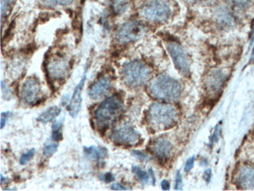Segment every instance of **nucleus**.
<instances>
[{"label": "nucleus", "instance_id": "obj_1", "mask_svg": "<svg viewBox=\"0 0 254 191\" xmlns=\"http://www.w3.org/2000/svg\"><path fill=\"white\" fill-rule=\"evenodd\" d=\"M179 120V111L173 105L154 103L148 111V121L156 130L171 129Z\"/></svg>", "mask_w": 254, "mask_h": 191}, {"label": "nucleus", "instance_id": "obj_2", "mask_svg": "<svg viewBox=\"0 0 254 191\" xmlns=\"http://www.w3.org/2000/svg\"><path fill=\"white\" fill-rule=\"evenodd\" d=\"M149 90L153 97L166 101L179 99L183 91L180 83L168 76H160L153 79L149 85Z\"/></svg>", "mask_w": 254, "mask_h": 191}, {"label": "nucleus", "instance_id": "obj_3", "mask_svg": "<svg viewBox=\"0 0 254 191\" xmlns=\"http://www.w3.org/2000/svg\"><path fill=\"white\" fill-rule=\"evenodd\" d=\"M123 109L122 99L113 96L103 100L95 110L94 118L96 123L101 128H106L112 124L119 117Z\"/></svg>", "mask_w": 254, "mask_h": 191}, {"label": "nucleus", "instance_id": "obj_4", "mask_svg": "<svg viewBox=\"0 0 254 191\" xmlns=\"http://www.w3.org/2000/svg\"><path fill=\"white\" fill-rule=\"evenodd\" d=\"M122 74L125 83L132 88L142 87L151 77V70L149 67L138 61L126 63L122 68Z\"/></svg>", "mask_w": 254, "mask_h": 191}, {"label": "nucleus", "instance_id": "obj_5", "mask_svg": "<svg viewBox=\"0 0 254 191\" xmlns=\"http://www.w3.org/2000/svg\"><path fill=\"white\" fill-rule=\"evenodd\" d=\"M141 15L152 22H164L169 18L172 9L163 0H149L141 8Z\"/></svg>", "mask_w": 254, "mask_h": 191}, {"label": "nucleus", "instance_id": "obj_6", "mask_svg": "<svg viewBox=\"0 0 254 191\" xmlns=\"http://www.w3.org/2000/svg\"><path fill=\"white\" fill-rule=\"evenodd\" d=\"M146 28L138 20H131L121 26L116 33V39L119 43L126 44L141 39L146 34Z\"/></svg>", "mask_w": 254, "mask_h": 191}, {"label": "nucleus", "instance_id": "obj_7", "mask_svg": "<svg viewBox=\"0 0 254 191\" xmlns=\"http://www.w3.org/2000/svg\"><path fill=\"white\" fill-rule=\"evenodd\" d=\"M167 50L176 69L183 76H188L190 74V61L184 49L178 42L171 41L167 44Z\"/></svg>", "mask_w": 254, "mask_h": 191}, {"label": "nucleus", "instance_id": "obj_8", "mask_svg": "<svg viewBox=\"0 0 254 191\" xmlns=\"http://www.w3.org/2000/svg\"><path fill=\"white\" fill-rule=\"evenodd\" d=\"M227 75L221 69H212L206 75L204 87L206 94L210 98L217 97L225 87Z\"/></svg>", "mask_w": 254, "mask_h": 191}, {"label": "nucleus", "instance_id": "obj_9", "mask_svg": "<svg viewBox=\"0 0 254 191\" xmlns=\"http://www.w3.org/2000/svg\"><path fill=\"white\" fill-rule=\"evenodd\" d=\"M111 139L118 145H134L139 140L140 134L131 125L123 124L114 130Z\"/></svg>", "mask_w": 254, "mask_h": 191}, {"label": "nucleus", "instance_id": "obj_10", "mask_svg": "<svg viewBox=\"0 0 254 191\" xmlns=\"http://www.w3.org/2000/svg\"><path fill=\"white\" fill-rule=\"evenodd\" d=\"M47 75L53 80H63L70 71L68 61L60 56L52 57L47 62Z\"/></svg>", "mask_w": 254, "mask_h": 191}, {"label": "nucleus", "instance_id": "obj_11", "mask_svg": "<svg viewBox=\"0 0 254 191\" xmlns=\"http://www.w3.org/2000/svg\"><path fill=\"white\" fill-rule=\"evenodd\" d=\"M40 92L39 80L34 77L28 78L20 88V96L26 103L34 105L38 101Z\"/></svg>", "mask_w": 254, "mask_h": 191}, {"label": "nucleus", "instance_id": "obj_12", "mask_svg": "<svg viewBox=\"0 0 254 191\" xmlns=\"http://www.w3.org/2000/svg\"><path fill=\"white\" fill-rule=\"evenodd\" d=\"M235 183L240 189H254V167L243 165L238 170L235 177Z\"/></svg>", "mask_w": 254, "mask_h": 191}, {"label": "nucleus", "instance_id": "obj_13", "mask_svg": "<svg viewBox=\"0 0 254 191\" xmlns=\"http://www.w3.org/2000/svg\"><path fill=\"white\" fill-rule=\"evenodd\" d=\"M150 149L160 162H167L172 155V144L167 139L159 138L152 143Z\"/></svg>", "mask_w": 254, "mask_h": 191}, {"label": "nucleus", "instance_id": "obj_14", "mask_svg": "<svg viewBox=\"0 0 254 191\" xmlns=\"http://www.w3.org/2000/svg\"><path fill=\"white\" fill-rule=\"evenodd\" d=\"M85 79H86V72L84 74V76H83L80 83L74 89L71 100H70V105H69V114L72 118H76L77 114H79L80 110H81V102H82L81 91H82L83 87L85 84Z\"/></svg>", "mask_w": 254, "mask_h": 191}, {"label": "nucleus", "instance_id": "obj_15", "mask_svg": "<svg viewBox=\"0 0 254 191\" xmlns=\"http://www.w3.org/2000/svg\"><path fill=\"white\" fill-rule=\"evenodd\" d=\"M111 81L108 77H103L96 81L89 89V95L91 99H99L108 94L111 90Z\"/></svg>", "mask_w": 254, "mask_h": 191}, {"label": "nucleus", "instance_id": "obj_16", "mask_svg": "<svg viewBox=\"0 0 254 191\" xmlns=\"http://www.w3.org/2000/svg\"><path fill=\"white\" fill-rule=\"evenodd\" d=\"M217 24L222 28H231L235 24V18L230 9L226 6H220L214 11Z\"/></svg>", "mask_w": 254, "mask_h": 191}, {"label": "nucleus", "instance_id": "obj_17", "mask_svg": "<svg viewBox=\"0 0 254 191\" xmlns=\"http://www.w3.org/2000/svg\"><path fill=\"white\" fill-rule=\"evenodd\" d=\"M83 152L85 156L89 160L97 161V162L107 158L108 155L107 148L103 147H95V146L84 147Z\"/></svg>", "mask_w": 254, "mask_h": 191}, {"label": "nucleus", "instance_id": "obj_18", "mask_svg": "<svg viewBox=\"0 0 254 191\" xmlns=\"http://www.w3.org/2000/svg\"><path fill=\"white\" fill-rule=\"evenodd\" d=\"M61 112V109L60 107L54 106V107H50V108L45 110L44 112L42 113L38 117L37 121L43 124L50 123V122L58 118Z\"/></svg>", "mask_w": 254, "mask_h": 191}, {"label": "nucleus", "instance_id": "obj_19", "mask_svg": "<svg viewBox=\"0 0 254 191\" xmlns=\"http://www.w3.org/2000/svg\"><path fill=\"white\" fill-rule=\"evenodd\" d=\"M62 124L61 121H56L52 126V140L54 141L58 142L62 140L63 135L61 132Z\"/></svg>", "mask_w": 254, "mask_h": 191}, {"label": "nucleus", "instance_id": "obj_20", "mask_svg": "<svg viewBox=\"0 0 254 191\" xmlns=\"http://www.w3.org/2000/svg\"><path fill=\"white\" fill-rule=\"evenodd\" d=\"M127 7H128V4L126 0H114L113 2V9L115 13L118 14L125 13L127 10Z\"/></svg>", "mask_w": 254, "mask_h": 191}, {"label": "nucleus", "instance_id": "obj_21", "mask_svg": "<svg viewBox=\"0 0 254 191\" xmlns=\"http://www.w3.org/2000/svg\"><path fill=\"white\" fill-rule=\"evenodd\" d=\"M74 0H40L42 4L46 6H69Z\"/></svg>", "mask_w": 254, "mask_h": 191}, {"label": "nucleus", "instance_id": "obj_22", "mask_svg": "<svg viewBox=\"0 0 254 191\" xmlns=\"http://www.w3.org/2000/svg\"><path fill=\"white\" fill-rule=\"evenodd\" d=\"M132 171L140 182L142 183V184H146L149 181V174L146 171H143L142 169H140L138 166H134L132 168Z\"/></svg>", "mask_w": 254, "mask_h": 191}, {"label": "nucleus", "instance_id": "obj_23", "mask_svg": "<svg viewBox=\"0 0 254 191\" xmlns=\"http://www.w3.org/2000/svg\"><path fill=\"white\" fill-rule=\"evenodd\" d=\"M58 149V143H50L43 148V155L46 158H50L57 152Z\"/></svg>", "mask_w": 254, "mask_h": 191}, {"label": "nucleus", "instance_id": "obj_24", "mask_svg": "<svg viewBox=\"0 0 254 191\" xmlns=\"http://www.w3.org/2000/svg\"><path fill=\"white\" fill-rule=\"evenodd\" d=\"M12 1L13 0H1V18L3 19L7 16Z\"/></svg>", "mask_w": 254, "mask_h": 191}, {"label": "nucleus", "instance_id": "obj_25", "mask_svg": "<svg viewBox=\"0 0 254 191\" xmlns=\"http://www.w3.org/2000/svg\"><path fill=\"white\" fill-rule=\"evenodd\" d=\"M35 154V149H31L28 151V152H26L24 155H21L20 158V165H22V166H24L26 164L28 163L32 158H33L34 155Z\"/></svg>", "mask_w": 254, "mask_h": 191}, {"label": "nucleus", "instance_id": "obj_26", "mask_svg": "<svg viewBox=\"0 0 254 191\" xmlns=\"http://www.w3.org/2000/svg\"><path fill=\"white\" fill-rule=\"evenodd\" d=\"M183 177H182L180 172H178L176 178H175V189L176 191H180L183 189Z\"/></svg>", "mask_w": 254, "mask_h": 191}, {"label": "nucleus", "instance_id": "obj_27", "mask_svg": "<svg viewBox=\"0 0 254 191\" xmlns=\"http://www.w3.org/2000/svg\"><path fill=\"white\" fill-rule=\"evenodd\" d=\"M1 88H2L4 99H9V98L11 97V91L6 87V83L4 82H1Z\"/></svg>", "mask_w": 254, "mask_h": 191}, {"label": "nucleus", "instance_id": "obj_28", "mask_svg": "<svg viewBox=\"0 0 254 191\" xmlns=\"http://www.w3.org/2000/svg\"><path fill=\"white\" fill-rule=\"evenodd\" d=\"M12 116H13V113L10 112V111H6V112H2L1 114V122H0L1 129H3V127L6 125V120Z\"/></svg>", "mask_w": 254, "mask_h": 191}, {"label": "nucleus", "instance_id": "obj_29", "mask_svg": "<svg viewBox=\"0 0 254 191\" xmlns=\"http://www.w3.org/2000/svg\"><path fill=\"white\" fill-rule=\"evenodd\" d=\"M131 155H132L133 156L136 157L139 160L143 161V162L144 161L149 160V156L146 155V154H144L142 151H135V150H134V151H131Z\"/></svg>", "mask_w": 254, "mask_h": 191}, {"label": "nucleus", "instance_id": "obj_30", "mask_svg": "<svg viewBox=\"0 0 254 191\" xmlns=\"http://www.w3.org/2000/svg\"><path fill=\"white\" fill-rule=\"evenodd\" d=\"M194 162H195V158L194 157H191L190 159H188V161L186 162V166H185V171L187 172V173L190 172L193 167Z\"/></svg>", "mask_w": 254, "mask_h": 191}, {"label": "nucleus", "instance_id": "obj_31", "mask_svg": "<svg viewBox=\"0 0 254 191\" xmlns=\"http://www.w3.org/2000/svg\"><path fill=\"white\" fill-rule=\"evenodd\" d=\"M111 190H113V191H127L128 188H126V187H125L124 185H122V184L115 183V184L111 185Z\"/></svg>", "mask_w": 254, "mask_h": 191}, {"label": "nucleus", "instance_id": "obj_32", "mask_svg": "<svg viewBox=\"0 0 254 191\" xmlns=\"http://www.w3.org/2000/svg\"><path fill=\"white\" fill-rule=\"evenodd\" d=\"M103 180L104 182L107 183H111L115 180V177H114V175L111 173H106L105 175H103Z\"/></svg>", "mask_w": 254, "mask_h": 191}, {"label": "nucleus", "instance_id": "obj_33", "mask_svg": "<svg viewBox=\"0 0 254 191\" xmlns=\"http://www.w3.org/2000/svg\"><path fill=\"white\" fill-rule=\"evenodd\" d=\"M212 172L210 169H207L204 172V180L206 182L209 183L211 180Z\"/></svg>", "mask_w": 254, "mask_h": 191}, {"label": "nucleus", "instance_id": "obj_34", "mask_svg": "<svg viewBox=\"0 0 254 191\" xmlns=\"http://www.w3.org/2000/svg\"><path fill=\"white\" fill-rule=\"evenodd\" d=\"M161 188H162L163 191H169L170 183L168 182V180H163L161 182Z\"/></svg>", "mask_w": 254, "mask_h": 191}, {"label": "nucleus", "instance_id": "obj_35", "mask_svg": "<svg viewBox=\"0 0 254 191\" xmlns=\"http://www.w3.org/2000/svg\"><path fill=\"white\" fill-rule=\"evenodd\" d=\"M188 2H191V3H195V2H199L201 0H186Z\"/></svg>", "mask_w": 254, "mask_h": 191}, {"label": "nucleus", "instance_id": "obj_36", "mask_svg": "<svg viewBox=\"0 0 254 191\" xmlns=\"http://www.w3.org/2000/svg\"><path fill=\"white\" fill-rule=\"evenodd\" d=\"M252 59H254V51H253V54H252Z\"/></svg>", "mask_w": 254, "mask_h": 191}, {"label": "nucleus", "instance_id": "obj_37", "mask_svg": "<svg viewBox=\"0 0 254 191\" xmlns=\"http://www.w3.org/2000/svg\"><path fill=\"white\" fill-rule=\"evenodd\" d=\"M241 1H243V0H241Z\"/></svg>", "mask_w": 254, "mask_h": 191}]
</instances>
